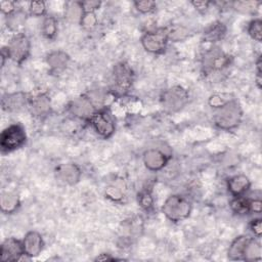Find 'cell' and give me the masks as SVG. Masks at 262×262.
Listing matches in <instances>:
<instances>
[{
  "label": "cell",
  "instance_id": "1",
  "mask_svg": "<svg viewBox=\"0 0 262 262\" xmlns=\"http://www.w3.org/2000/svg\"><path fill=\"white\" fill-rule=\"evenodd\" d=\"M134 72L126 61L117 62L112 70L110 93L116 98L126 96L134 83Z\"/></svg>",
  "mask_w": 262,
  "mask_h": 262
},
{
  "label": "cell",
  "instance_id": "11",
  "mask_svg": "<svg viewBox=\"0 0 262 262\" xmlns=\"http://www.w3.org/2000/svg\"><path fill=\"white\" fill-rule=\"evenodd\" d=\"M0 257L1 260L5 262L20 261L26 258L31 259L25 254L23 239L13 236L7 237L2 242L0 247Z\"/></svg>",
  "mask_w": 262,
  "mask_h": 262
},
{
  "label": "cell",
  "instance_id": "35",
  "mask_svg": "<svg viewBox=\"0 0 262 262\" xmlns=\"http://www.w3.org/2000/svg\"><path fill=\"white\" fill-rule=\"evenodd\" d=\"M134 7L135 9L142 13V14H146V13H150L152 11L156 10L157 8V3L155 1L151 0H140V1H134Z\"/></svg>",
  "mask_w": 262,
  "mask_h": 262
},
{
  "label": "cell",
  "instance_id": "19",
  "mask_svg": "<svg viewBox=\"0 0 262 262\" xmlns=\"http://www.w3.org/2000/svg\"><path fill=\"white\" fill-rule=\"evenodd\" d=\"M251 188V180L245 174H236L228 178L227 190L232 196L246 195Z\"/></svg>",
  "mask_w": 262,
  "mask_h": 262
},
{
  "label": "cell",
  "instance_id": "31",
  "mask_svg": "<svg viewBox=\"0 0 262 262\" xmlns=\"http://www.w3.org/2000/svg\"><path fill=\"white\" fill-rule=\"evenodd\" d=\"M247 32L249 36L257 42L262 41V20L261 18H253L252 20L249 21L248 27H247Z\"/></svg>",
  "mask_w": 262,
  "mask_h": 262
},
{
  "label": "cell",
  "instance_id": "8",
  "mask_svg": "<svg viewBox=\"0 0 262 262\" xmlns=\"http://www.w3.org/2000/svg\"><path fill=\"white\" fill-rule=\"evenodd\" d=\"M143 49L151 54H162L166 51L169 37L168 28H158L146 31L140 39Z\"/></svg>",
  "mask_w": 262,
  "mask_h": 262
},
{
  "label": "cell",
  "instance_id": "25",
  "mask_svg": "<svg viewBox=\"0 0 262 262\" xmlns=\"http://www.w3.org/2000/svg\"><path fill=\"white\" fill-rule=\"evenodd\" d=\"M84 10L81 1H70L64 6V17L72 23H80Z\"/></svg>",
  "mask_w": 262,
  "mask_h": 262
},
{
  "label": "cell",
  "instance_id": "9",
  "mask_svg": "<svg viewBox=\"0 0 262 262\" xmlns=\"http://www.w3.org/2000/svg\"><path fill=\"white\" fill-rule=\"evenodd\" d=\"M9 59L21 64L28 59L31 53V41L25 33L13 34L6 45Z\"/></svg>",
  "mask_w": 262,
  "mask_h": 262
},
{
  "label": "cell",
  "instance_id": "26",
  "mask_svg": "<svg viewBox=\"0 0 262 262\" xmlns=\"http://www.w3.org/2000/svg\"><path fill=\"white\" fill-rule=\"evenodd\" d=\"M261 257L262 249L260 243L255 237H251L246 247L243 261H260Z\"/></svg>",
  "mask_w": 262,
  "mask_h": 262
},
{
  "label": "cell",
  "instance_id": "27",
  "mask_svg": "<svg viewBox=\"0 0 262 262\" xmlns=\"http://www.w3.org/2000/svg\"><path fill=\"white\" fill-rule=\"evenodd\" d=\"M57 31H58L57 19L53 15H45L42 21V27H41L42 35L46 39L52 40L57 35Z\"/></svg>",
  "mask_w": 262,
  "mask_h": 262
},
{
  "label": "cell",
  "instance_id": "37",
  "mask_svg": "<svg viewBox=\"0 0 262 262\" xmlns=\"http://www.w3.org/2000/svg\"><path fill=\"white\" fill-rule=\"evenodd\" d=\"M81 2H82V7L84 12H95L101 6V1H97V0H87V1H81Z\"/></svg>",
  "mask_w": 262,
  "mask_h": 262
},
{
  "label": "cell",
  "instance_id": "4",
  "mask_svg": "<svg viewBox=\"0 0 262 262\" xmlns=\"http://www.w3.org/2000/svg\"><path fill=\"white\" fill-rule=\"evenodd\" d=\"M231 63V56L223 51L218 46L208 48L201 57V67L204 75H211L213 73L225 70Z\"/></svg>",
  "mask_w": 262,
  "mask_h": 262
},
{
  "label": "cell",
  "instance_id": "14",
  "mask_svg": "<svg viewBox=\"0 0 262 262\" xmlns=\"http://www.w3.org/2000/svg\"><path fill=\"white\" fill-rule=\"evenodd\" d=\"M28 108L34 117L43 119L51 112L50 97L46 92H37L32 96L30 95Z\"/></svg>",
  "mask_w": 262,
  "mask_h": 262
},
{
  "label": "cell",
  "instance_id": "18",
  "mask_svg": "<svg viewBox=\"0 0 262 262\" xmlns=\"http://www.w3.org/2000/svg\"><path fill=\"white\" fill-rule=\"evenodd\" d=\"M70 61V55L62 50H53L46 55V63L51 74H60L63 72Z\"/></svg>",
  "mask_w": 262,
  "mask_h": 262
},
{
  "label": "cell",
  "instance_id": "17",
  "mask_svg": "<svg viewBox=\"0 0 262 262\" xmlns=\"http://www.w3.org/2000/svg\"><path fill=\"white\" fill-rule=\"evenodd\" d=\"M227 34V27L221 20H214L209 24L202 33V40L205 43H216L221 41Z\"/></svg>",
  "mask_w": 262,
  "mask_h": 262
},
{
  "label": "cell",
  "instance_id": "39",
  "mask_svg": "<svg viewBox=\"0 0 262 262\" xmlns=\"http://www.w3.org/2000/svg\"><path fill=\"white\" fill-rule=\"evenodd\" d=\"M250 211L255 214H260L262 212V201L260 196L250 198Z\"/></svg>",
  "mask_w": 262,
  "mask_h": 262
},
{
  "label": "cell",
  "instance_id": "32",
  "mask_svg": "<svg viewBox=\"0 0 262 262\" xmlns=\"http://www.w3.org/2000/svg\"><path fill=\"white\" fill-rule=\"evenodd\" d=\"M189 36V30L183 26H175L168 28V37L169 41L180 42L185 40Z\"/></svg>",
  "mask_w": 262,
  "mask_h": 262
},
{
  "label": "cell",
  "instance_id": "38",
  "mask_svg": "<svg viewBox=\"0 0 262 262\" xmlns=\"http://www.w3.org/2000/svg\"><path fill=\"white\" fill-rule=\"evenodd\" d=\"M17 8H18L17 3L14 1H1L0 2V10L4 15L10 14Z\"/></svg>",
  "mask_w": 262,
  "mask_h": 262
},
{
  "label": "cell",
  "instance_id": "33",
  "mask_svg": "<svg viewBox=\"0 0 262 262\" xmlns=\"http://www.w3.org/2000/svg\"><path fill=\"white\" fill-rule=\"evenodd\" d=\"M47 11L46 3L44 1H32L29 4V14L33 16H45Z\"/></svg>",
  "mask_w": 262,
  "mask_h": 262
},
{
  "label": "cell",
  "instance_id": "13",
  "mask_svg": "<svg viewBox=\"0 0 262 262\" xmlns=\"http://www.w3.org/2000/svg\"><path fill=\"white\" fill-rule=\"evenodd\" d=\"M55 178L66 185L77 184L82 176L80 167L75 163L59 164L54 170Z\"/></svg>",
  "mask_w": 262,
  "mask_h": 262
},
{
  "label": "cell",
  "instance_id": "12",
  "mask_svg": "<svg viewBox=\"0 0 262 262\" xmlns=\"http://www.w3.org/2000/svg\"><path fill=\"white\" fill-rule=\"evenodd\" d=\"M169 160L170 156L159 147L148 148L142 154L143 165L150 172L161 171L166 167Z\"/></svg>",
  "mask_w": 262,
  "mask_h": 262
},
{
  "label": "cell",
  "instance_id": "30",
  "mask_svg": "<svg viewBox=\"0 0 262 262\" xmlns=\"http://www.w3.org/2000/svg\"><path fill=\"white\" fill-rule=\"evenodd\" d=\"M235 97L228 92H218V93H214L212 94L209 98H208V103L209 105L216 110L219 108L223 105H225L226 103H228L229 101L233 100Z\"/></svg>",
  "mask_w": 262,
  "mask_h": 262
},
{
  "label": "cell",
  "instance_id": "20",
  "mask_svg": "<svg viewBox=\"0 0 262 262\" xmlns=\"http://www.w3.org/2000/svg\"><path fill=\"white\" fill-rule=\"evenodd\" d=\"M251 236L246 234L237 235L232 239V242L229 245L228 251H227V257L229 260L232 261H238L243 260L244 253L246 250V247L250 241Z\"/></svg>",
  "mask_w": 262,
  "mask_h": 262
},
{
  "label": "cell",
  "instance_id": "21",
  "mask_svg": "<svg viewBox=\"0 0 262 262\" xmlns=\"http://www.w3.org/2000/svg\"><path fill=\"white\" fill-rule=\"evenodd\" d=\"M26 20H27V12L21 8H17L10 14L5 15L6 28L13 34L23 33L21 30L25 27Z\"/></svg>",
  "mask_w": 262,
  "mask_h": 262
},
{
  "label": "cell",
  "instance_id": "23",
  "mask_svg": "<svg viewBox=\"0 0 262 262\" xmlns=\"http://www.w3.org/2000/svg\"><path fill=\"white\" fill-rule=\"evenodd\" d=\"M104 195L112 202L120 203L125 198V184L122 180H117L110 185H107L104 189Z\"/></svg>",
  "mask_w": 262,
  "mask_h": 262
},
{
  "label": "cell",
  "instance_id": "3",
  "mask_svg": "<svg viewBox=\"0 0 262 262\" xmlns=\"http://www.w3.org/2000/svg\"><path fill=\"white\" fill-rule=\"evenodd\" d=\"M161 210L169 221L177 223L188 218L192 210V205L188 198L184 195L171 194L165 200Z\"/></svg>",
  "mask_w": 262,
  "mask_h": 262
},
{
  "label": "cell",
  "instance_id": "7",
  "mask_svg": "<svg viewBox=\"0 0 262 262\" xmlns=\"http://www.w3.org/2000/svg\"><path fill=\"white\" fill-rule=\"evenodd\" d=\"M88 123L95 131V133L103 139L111 138L116 132V121L108 107H101L97 110Z\"/></svg>",
  "mask_w": 262,
  "mask_h": 262
},
{
  "label": "cell",
  "instance_id": "28",
  "mask_svg": "<svg viewBox=\"0 0 262 262\" xmlns=\"http://www.w3.org/2000/svg\"><path fill=\"white\" fill-rule=\"evenodd\" d=\"M137 202H138L139 207L143 211H145L147 213L151 212L155 207V200H154V196L151 193V189L148 187L142 188L137 193Z\"/></svg>",
  "mask_w": 262,
  "mask_h": 262
},
{
  "label": "cell",
  "instance_id": "6",
  "mask_svg": "<svg viewBox=\"0 0 262 262\" xmlns=\"http://www.w3.org/2000/svg\"><path fill=\"white\" fill-rule=\"evenodd\" d=\"M27 133L23 125L11 124L4 128L0 134V148L2 154H7L21 148L27 142Z\"/></svg>",
  "mask_w": 262,
  "mask_h": 262
},
{
  "label": "cell",
  "instance_id": "36",
  "mask_svg": "<svg viewBox=\"0 0 262 262\" xmlns=\"http://www.w3.org/2000/svg\"><path fill=\"white\" fill-rule=\"evenodd\" d=\"M249 229L256 238H260L262 234V219L259 217L253 218L249 222Z\"/></svg>",
  "mask_w": 262,
  "mask_h": 262
},
{
  "label": "cell",
  "instance_id": "10",
  "mask_svg": "<svg viewBox=\"0 0 262 262\" xmlns=\"http://www.w3.org/2000/svg\"><path fill=\"white\" fill-rule=\"evenodd\" d=\"M98 108L92 101V99L88 96V94H83L78 97H75L68 104V112L75 119L88 122L92 115Z\"/></svg>",
  "mask_w": 262,
  "mask_h": 262
},
{
  "label": "cell",
  "instance_id": "41",
  "mask_svg": "<svg viewBox=\"0 0 262 262\" xmlns=\"http://www.w3.org/2000/svg\"><path fill=\"white\" fill-rule=\"evenodd\" d=\"M106 260H110V261H113V260H117L116 258L112 257L110 254L107 253H101L99 254V256H97L95 258V261H106Z\"/></svg>",
  "mask_w": 262,
  "mask_h": 262
},
{
  "label": "cell",
  "instance_id": "24",
  "mask_svg": "<svg viewBox=\"0 0 262 262\" xmlns=\"http://www.w3.org/2000/svg\"><path fill=\"white\" fill-rule=\"evenodd\" d=\"M229 207L231 211L237 216H245L251 214L250 211V198L246 195L241 196H232Z\"/></svg>",
  "mask_w": 262,
  "mask_h": 262
},
{
  "label": "cell",
  "instance_id": "22",
  "mask_svg": "<svg viewBox=\"0 0 262 262\" xmlns=\"http://www.w3.org/2000/svg\"><path fill=\"white\" fill-rule=\"evenodd\" d=\"M20 206V199L15 191H2L0 195V208L4 214L14 213Z\"/></svg>",
  "mask_w": 262,
  "mask_h": 262
},
{
  "label": "cell",
  "instance_id": "34",
  "mask_svg": "<svg viewBox=\"0 0 262 262\" xmlns=\"http://www.w3.org/2000/svg\"><path fill=\"white\" fill-rule=\"evenodd\" d=\"M98 24V18L95 12H84L79 25L85 30H92Z\"/></svg>",
  "mask_w": 262,
  "mask_h": 262
},
{
  "label": "cell",
  "instance_id": "15",
  "mask_svg": "<svg viewBox=\"0 0 262 262\" xmlns=\"http://www.w3.org/2000/svg\"><path fill=\"white\" fill-rule=\"evenodd\" d=\"M30 95L23 91L6 93L1 98V106L3 111L9 113L19 112L29 105Z\"/></svg>",
  "mask_w": 262,
  "mask_h": 262
},
{
  "label": "cell",
  "instance_id": "42",
  "mask_svg": "<svg viewBox=\"0 0 262 262\" xmlns=\"http://www.w3.org/2000/svg\"><path fill=\"white\" fill-rule=\"evenodd\" d=\"M6 59H9V55H8V51H7L6 46H3L1 48V64H2V67H4Z\"/></svg>",
  "mask_w": 262,
  "mask_h": 262
},
{
  "label": "cell",
  "instance_id": "2",
  "mask_svg": "<svg viewBox=\"0 0 262 262\" xmlns=\"http://www.w3.org/2000/svg\"><path fill=\"white\" fill-rule=\"evenodd\" d=\"M243 108L236 98L225 105L216 108L213 115L215 126L221 130L230 131L239 126L243 120Z\"/></svg>",
  "mask_w": 262,
  "mask_h": 262
},
{
  "label": "cell",
  "instance_id": "40",
  "mask_svg": "<svg viewBox=\"0 0 262 262\" xmlns=\"http://www.w3.org/2000/svg\"><path fill=\"white\" fill-rule=\"evenodd\" d=\"M190 3L195 8V10H198L200 13L207 12L210 8V5L212 4L209 1H191Z\"/></svg>",
  "mask_w": 262,
  "mask_h": 262
},
{
  "label": "cell",
  "instance_id": "29",
  "mask_svg": "<svg viewBox=\"0 0 262 262\" xmlns=\"http://www.w3.org/2000/svg\"><path fill=\"white\" fill-rule=\"evenodd\" d=\"M260 1H234L231 3L232 8L244 14H254L258 10Z\"/></svg>",
  "mask_w": 262,
  "mask_h": 262
},
{
  "label": "cell",
  "instance_id": "5",
  "mask_svg": "<svg viewBox=\"0 0 262 262\" xmlns=\"http://www.w3.org/2000/svg\"><path fill=\"white\" fill-rule=\"evenodd\" d=\"M189 100V93L187 89L180 85L171 86L160 95V103L163 110L169 114L180 112Z\"/></svg>",
  "mask_w": 262,
  "mask_h": 262
},
{
  "label": "cell",
  "instance_id": "16",
  "mask_svg": "<svg viewBox=\"0 0 262 262\" xmlns=\"http://www.w3.org/2000/svg\"><path fill=\"white\" fill-rule=\"evenodd\" d=\"M23 245L25 254L32 259L41 254L44 249L45 243L40 232L36 230H30L25 234L23 238Z\"/></svg>",
  "mask_w": 262,
  "mask_h": 262
}]
</instances>
